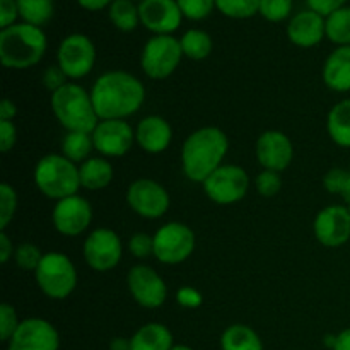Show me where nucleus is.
<instances>
[{
    "instance_id": "nucleus-53",
    "label": "nucleus",
    "mask_w": 350,
    "mask_h": 350,
    "mask_svg": "<svg viewBox=\"0 0 350 350\" xmlns=\"http://www.w3.org/2000/svg\"><path fill=\"white\" fill-rule=\"evenodd\" d=\"M133 2H139V3H142V2H144V0H133Z\"/></svg>"
},
{
    "instance_id": "nucleus-28",
    "label": "nucleus",
    "mask_w": 350,
    "mask_h": 350,
    "mask_svg": "<svg viewBox=\"0 0 350 350\" xmlns=\"http://www.w3.org/2000/svg\"><path fill=\"white\" fill-rule=\"evenodd\" d=\"M16 2L23 23L41 27L50 23V19L53 17L55 0H16Z\"/></svg>"
},
{
    "instance_id": "nucleus-7",
    "label": "nucleus",
    "mask_w": 350,
    "mask_h": 350,
    "mask_svg": "<svg viewBox=\"0 0 350 350\" xmlns=\"http://www.w3.org/2000/svg\"><path fill=\"white\" fill-rule=\"evenodd\" d=\"M181 58H183V50L180 40H176L173 34H154L144 44L140 67L149 79L163 81L176 70Z\"/></svg>"
},
{
    "instance_id": "nucleus-13",
    "label": "nucleus",
    "mask_w": 350,
    "mask_h": 350,
    "mask_svg": "<svg viewBox=\"0 0 350 350\" xmlns=\"http://www.w3.org/2000/svg\"><path fill=\"white\" fill-rule=\"evenodd\" d=\"M129 291L137 304L147 310H156L166 303L167 287L163 277L149 265H135L130 269Z\"/></svg>"
},
{
    "instance_id": "nucleus-37",
    "label": "nucleus",
    "mask_w": 350,
    "mask_h": 350,
    "mask_svg": "<svg viewBox=\"0 0 350 350\" xmlns=\"http://www.w3.org/2000/svg\"><path fill=\"white\" fill-rule=\"evenodd\" d=\"M255 187L256 191H258L262 197H275V195L282 190V178H280V173L263 170L262 173L255 178Z\"/></svg>"
},
{
    "instance_id": "nucleus-19",
    "label": "nucleus",
    "mask_w": 350,
    "mask_h": 350,
    "mask_svg": "<svg viewBox=\"0 0 350 350\" xmlns=\"http://www.w3.org/2000/svg\"><path fill=\"white\" fill-rule=\"evenodd\" d=\"M140 23L154 34H171L181 26L183 14L176 0H144L139 3Z\"/></svg>"
},
{
    "instance_id": "nucleus-11",
    "label": "nucleus",
    "mask_w": 350,
    "mask_h": 350,
    "mask_svg": "<svg viewBox=\"0 0 350 350\" xmlns=\"http://www.w3.org/2000/svg\"><path fill=\"white\" fill-rule=\"evenodd\" d=\"M57 58L58 65L68 79H82L94 67L96 46L85 34H68L58 46Z\"/></svg>"
},
{
    "instance_id": "nucleus-45",
    "label": "nucleus",
    "mask_w": 350,
    "mask_h": 350,
    "mask_svg": "<svg viewBox=\"0 0 350 350\" xmlns=\"http://www.w3.org/2000/svg\"><path fill=\"white\" fill-rule=\"evenodd\" d=\"M308 5H310L311 10L321 14L323 17L330 16L332 12L338 10L340 7L345 5L347 0H306Z\"/></svg>"
},
{
    "instance_id": "nucleus-48",
    "label": "nucleus",
    "mask_w": 350,
    "mask_h": 350,
    "mask_svg": "<svg viewBox=\"0 0 350 350\" xmlns=\"http://www.w3.org/2000/svg\"><path fill=\"white\" fill-rule=\"evenodd\" d=\"M115 0H77L79 5L85 10H101L105 7H109Z\"/></svg>"
},
{
    "instance_id": "nucleus-2",
    "label": "nucleus",
    "mask_w": 350,
    "mask_h": 350,
    "mask_svg": "<svg viewBox=\"0 0 350 350\" xmlns=\"http://www.w3.org/2000/svg\"><path fill=\"white\" fill-rule=\"evenodd\" d=\"M229 149L228 135L217 126H204L185 139L181 147V166L185 176L202 183L222 166Z\"/></svg>"
},
{
    "instance_id": "nucleus-40",
    "label": "nucleus",
    "mask_w": 350,
    "mask_h": 350,
    "mask_svg": "<svg viewBox=\"0 0 350 350\" xmlns=\"http://www.w3.org/2000/svg\"><path fill=\"white\" fill-rule=\"evenodd\" d=\"M129 250L135 258L146 260L154 256V236L147 232H135L129 241Z\"/></svg>"
},
{
    "instance_id": "nucleus-15",
    "label": "nucleus",
    "mask_w": 350,
    "mask_h": 350,
    "mask_svg": "<svg viewBox=\"0 0 350 350\" xmlns=\"http://www.w3.org/2000/svg\"><path fill=\"white\" fill-rule=\"evenodd\" d=\"M60 337L50 321L27 318L17 327L16 334L7 342V350H58Z\"/></svg>"
},
{
    "instance_id": "nucleus-9",
    "label": "nucleus",
    "mask_w": 350,
    "mask_h": 350,
    "mask_svg": "<svg viewBox=\"0 0 350 350\" xmlns=\"http://www.w3.org/2000/svg\"><path fill=\"white\" fill-rule=\"evenodd\" d=\"M250 176L241 166L222 164L204 181L205 195L219 205H232L241 202L248 193Z\"/></svg>"
},
{
    "instance_id": "nucleus-26",
    "label": "nucleus",
    "mask_w": 350,
    "mask_h": 350,
    "mask_svg": "<svg viewBox=\"0 0 350 350\" xmlns=\"http://www.w3.org/2000/svg\"><path fill=\"white\" fill-rule=\"evenodd\" d=\"M222 350H263L258 334L246 325H231L221 337Z\"/></svg>"
},
{
    "instance_id": "nucleus-42",
    "label": "nucleus",
    "mask_w": 350,
    "mask_h": 350,
    "mask_svg": "<svg viewBox=\"0 0 350 350\" xmlns=\"http://www.w3.org/2000/svg\"><path fill=\"white\" fill-rule=\"evenodd\" d=\"M176 301L180 306L187 308V310H197L204 303V297H202V294L197 289H193L190 286H185L176 293Z\"/></svg>"
},
{
    "instance_id": "nucleus-35",
    "label": "nucleus",
    "mask_w": 350,
    "mask_h": 350,
    "mask_svg": "<svg viewBox=\"0 0 350 350\" xmlns=\"http://www.w3.org/2000/svg\"><path fill=\"white\" fill-rule=\"evenodd\" d=\"M41 258H43V253L33 243H23V245L17 246L16 253H14L17 267L21 270H26V272H34L40 265Z\"/></svg>"
},
{
    "instance_id": "nucleus-44",
    "label": "nucleus",
    "mask_w": 350,
    "mask_h": 350,
    "mask_svg": "<svg viewBox=\"0 0 350 350\" xmlns=\"http://www.w3.org/2000/svg\"><path fill=\"white\" fill-rule=\"evenodd\" d=\"M17 140V130L12 122H2L0 120V150L3 154L9 152Z\"/></svg>"
},
{
    "instance_id": "nucleus-8",
    "label": "nucleus",
    "mask_w": 350,
    "mask_h": 350,
    "mask_svg": "<svg viewBox=\"0 0 350 350\" xmlns=\"http://www.w3.org/2000/svg\"><path fill=\"white\" fill-rule=\"evenodd\" d=\"M195 250V234L183 222H167L154 234V256L164 265L187 262Z\"/></svg>"
},
{
    "instance_id": "nucleus-5",
    "label": "nucleus",
    "mask_w": 350,
    "mask_h": 350,
    "mask_svg": "<svg viewBox=\"0 0 350 350\" xmlns=\"http://www.w3.org/2000/svg\"><path fill=\"white\" fill-rule=\"evenodd\" d=\"M34 185L48 198H62L77 195L81 188L79 166L68 161L64 154H48L41 157L34 167Z\"/></svg>"
},
{
    "instance_id": "nucleus-31",
    "label": "nucleus",
    "mask_w": 350,
    "mask_h": 350,
    "mask_svg": "<svg viewBox=\"0 0 350 350\" xmlns=\"http://www.w3.org/2000/svg\"><path fill=\"white\" fill-rule=\"evenodd\" d=\"M327 38L338 46H350V7L344 5L327 16Z\"/></svg>"
},
{
    "instance_id": "nucleus-33",
    "label": "nucleus",
    "mask_w": 350,
    "mask_h": 350,
    "mask_svg": "<svg viewBox=\"0 0 350 350\" xmlns=\"http://www.w3.org/2000/svg\"><path fill=\"white\" fill-rule=\"evenodd\" d=\"M17 211V193L9 183L0 185V229L5 231Z\"/></svg>"
},
{
    "instance_id": "nucleus-46",
    "label": "nucleus",
    "mask_w": 350,
    "mask_h": 350,
    "mask_svg": "<svg viewBox=\"0 0 350 350\" xmlns=\"http://www.w3.org/2000/svg\"><path fill=\"white\" fill-rule=\"evenodd\" d=\"M14 253H16V250H14L12 241L9 239L7 232L2 231L0 232V263L5 265V263L12 258Z\"/></svg>"
},
{
    "instance_id": "nucleus-36",
    "label": "nucleus",
    "mask_w": 350,
    "mask_h": 350,
    "mask_svg": "<svg viewBox=\"0 0 350 350\" xmlns=\"http://www.w3.org/2000/svg\"><path fill=\"white\" fill-rule=\"evenodd\" d=\"M183 17L191 21H202L211 16L215 0H176Z\"/></svg>"
},
{
    "instance_id": "nucleus-4",
    "label": "nucleus",
    "mask_w": 350,
    "mask_h": 350,
    "mask_svg": "<svg viewBox=\"0 0 350 350\" xmlns=\"http://www.w3.org/2000/svg\"><path fill=\"white\" fill-rule=\"evenodd\" d=\"M51 111L67 132L92 133L98 126L99 118L92 105L91 92L82 85L68 82L51 94Z\"/></svg>"
},
{
    "instance_id": "nucleus-18",
    "label": "nucleus",
    "mask_w": 350,
    "mask_h": 350,
    "mask_svg": "<svg viewBox=\"0 0 350 350\" xmlns=\"http://www.w3.org/2000/svg\"><path fill=\"white\" fill-rule=\"evenodd\" d=\"M256 159L263 170L280 171L287 170L293 161L294 149L289 137L279 130H267L256 140Z\"/></svg>"
},
{
    "instance_id": "nucleus-24",
    "label": "nucleus",
    "mask_w": 350,
    "mask_h": 350,
    "mask_svg": "<svg viewBox=\"0 0 350 350\" xmlns=\"http://www.w3.org/2000/svg\"><path fill=\"white\" fill-rule=\"evenodd\" d=\"M81 188L85 190H103L113 180V166L105 157H89L79 166Z\"/></svg>"
},
{
    "instance_id": "nucleus-10",
    "label": "nucleus",
    "mask_w": 350,
    "mask_h": 350,
    "mask_svg": "<svg viewBox=\"0 0 350 350\" xmlns=\"http://www.w3.org/2000/svg\"><path fill=\"white\" fill-rule=\"evenodd\" d=\"M85 263L96 272H109L120 263L123 255L122 239L113 229L98 228L91 231L82 246Z\"/></svg>"
},
{
    "instance_id": "nucleus-12",
    "label": "nucleus",
    "mask_w": 350,
    "mask_h": 350,
    "mask_svg": "<svg viewBox=\"0 0 350 350\" xmlns=\"http://www.w3.org/2000/svg\"><path fill=\"white\" fill-rule=\"evenodd\" d=\"M126 202L137 215L144 219H159L170 208V193L157 181L149 178L135 180L126 190Z\"/></svg>"
},
{
    "instance_id": "nucleus-43",
    "label": "nucleus",
    "mask_w": 350,
    "mask_h": 350,
    "mask_svg": "<svg viewBox=\"0 0 350 350\" xmlns=\"http://www.w3.org/2000/svg\"><path fill=\"white\" fill-rule=\"evenodd\" d=\"M19 17V7L16 0H0V27H5L16 24V19Z\"/></svg>"
},
{
    "instance_id": "nucleus-17",
    "label": "nucleus",
    "mask_w": 350,
    "mask_h": 350,
    "mask_svg": "<svg viewBox=\"0 0 350 350\" xmlns=\"http://www.w3.org/2000/svg\"><path fill=\"white\" fill-rule=\"evenodd\" d=\"M314 236L327 248H340L350 239V211L344 205H328L314 217Z\"/></svg>"
},
{
    "instance_id": "nucleus-27",
    "label": "nucleus",
    "mask_w": 350,
    "mask_h": 350,
    "mask_svg": "<svg viewBox=\"0 0 350 350\" xmlns=\"http://www.w3.org/2000/svg\"><path fill=\"white\" fill-rule=\"evenodd\" d=\"M94 150L92 133L88 132H67L62 140V154L72 163H84Z\"/></svg>"
},
{
    "instance_id": "nucleus-16",
    "label": "nucleus",
    "mask_w": 350,
    "mask_h": 350,
    "mask_svg": "<svg viewBox=\"0 0 350 350\" xmlns=\"http://www.w3.org/2000/svg\"><path fill=\"white\" fill-rule=\"evenodd\" d=\"M94 149L105 157H122L135 142V130L125 120H99L92 132Z\"/></svg>"
},
{
    "instance_id": "nucleus-23",
    "label": "nucleus",
    "mask_w": 350,
    "mask_h": 350,
    "mask_svg": "<svg viewBox=\"0 0 350 350\" xmlns=\"http://www.w3.org/2000/svg\"><path fill=\"white\" fill-rule=\"evenodd\" d=\"M132 350H171L173 334L161 323H147L140 327L130 338Z\"/></svg>"
},
{
    "instance_id": "nucleus-30",
    "label": "nucleus",
    "mask_w": 350,
    "mask_h": 350,
    "mask_svg": "<svg viewBox=\"0 0 350 350\" xmlns=\"http://www.w3.org/2000/svg\"><path fill=\"white\" fill-rule=\"evenodd\" d=\"M183 57L190 60H204L212 51V38L211 34L202 29H188L180 38Z\"/></svg>"
},
{
    "instance_id": "nucleus-41",
    "label": "nucleus",
    "mask_w": 350,
    "mask_h": 350,
    "mask_svg": "<svg viewBox=\"0 0 350 350\" xmlns=\"http://www.w3.org/2000/svg\"><path fill=\"white\" fill-rule=\"evenodd\" d=\"M43 84L48 91L53 94L58 89H62L64 85L68 84V77L64 70L60 68V65H50V67L44 70L43 74Z\"/></svg>"
},
{
    "instance_id": "nucleus-25",
    "label": "nucleus",
    "mask_w": 350,
    "mask_h": 350,
    "mask_svg": "<svg viewBox=\"0 0 350 350\" xmlns=\"http://www.w3.org/2000/svg\"><path fill=\"white\" fill-rule=\"evenodd\" d=\"M327 130L338 147L350 149V99H342L330 109Z\"/></svg>"
},
{
    "instance_id": "nucleus-20",
    "label": "nucleus",
    "mask_w": 350,
    "mask_h": 350,
    "mask_svg": "<svg viewBox=\"0 0 350 350\" xmlns=\"http://www.w3.org/2000/svg\"><path fill=\"white\" fill-rule=\"evenodd\" d=\"M287 36L291 43L301 48L317 46L327 36V17L308 9L296 14L287 24Z\"/></svg>"
},
{
    "instance_id": "nucleus-49",
    "label": "nucleus",
    "mask_w": 350,
    "mask_h": 350,
    "mask_svg": "<svg viewBox=\"0 0 350 350\" xmlns=\"http://www.w3.org/2000/svg\"><path fill=\"white\" fill-rule=\"evenodd\" d=\"M334 350H350V328H345L344 332L337 335Z\"/></svg>"
},
{
    "instance_id": "nucleus-47",
    "label": "nucleus",
    "mask_w": 350,
    "mask_h": 350,
    "mask_svg": "<svg viewBox=\"0 0 350 350\" xmlns=\"http://www.w3.org/2000/svg\"><path fill=\"white\" fill-rule=\"evenodd\" d=\"M17 115V106L10 99H3L0 103V120L2 122H12L14 116Z\"/></svg>"
},
{
    "instance_id": "nucleus-1",
    "label": "nucleus",
    "mask_w": 350,
    "mask_h": 350,
    "mask_svg": "<svg viewBox=\"0 0 350 350\" xmlns=\"http://www.w3.org/2000/svg\"><path fill=\"white\" fill-rule=\"evenodd\" d=\"M91 98L99 120H125L144 105L146 88L130 72L111 70L99 75Z\"/></svg>"
},
{
    "instance_id": "nucleus-52",
    "label": "nucleus",
    "mask_w": 350,
    "mask_h": 350,
    "mask_svg": "<svg viewBox=\"0 0 350 350\" xmlns=\"http://www.w3.org/2000/svg\"><path fill=\"white\" fill-rule=\"evenodd\" d=\"M171 350H193L191 347H188V345H174Z\"/></svg>"
},
{
    "instance_id": "nucleus-51",
    "label": "nucleus",
    "mask_w": 350,
    "mask_h": 350,
    "mask_svg": "<svg viewBox=\"0 0 350 350\" xmlns=\"http://www.w3.org/2000/svg\"><path fill=\"white\" fill-rule=\"evenodd\" d=\"M335 342H337V335H327V337H325V345L330 347L332 350L335 347Z\"/></svg>"
},
{
    "instance_id": "nucleus-38",
    "label": "nucleus",
    "mask_w": 350,
    "mask_h": 350,
    "mask_svg": "<svg viewBox=\"0 0 350 350\" xmlns=\"http://www.w3.org/2000/svg\"><path fill=\"white\" fill-rule=\"evenodd\" d=\"M350 181V171L340 170V167H334L328 171L323 176V187L328 193L334 195H344L345 188H347Z\"/></svg>"
},
{
    "instance_id": "nucleus-54",
    "label": "nucleus",
    "mask_w": 350,
    "mask_h": 350,
    "mask_svg": "<svg viewBox=\"0 0 350 350\" xmlns=\"http://www.w3.org/2000/svg\"><path fill=\"white\" fill-rule=\"evenodd\" d=\"M349 211H350V205H349Z\"/></svg>"
},
{
    "instance_id": "nucleus-39",
    "label": "nucleus",
    "mask_w": 350,
    "mask_h": 350,
    "mask_svg": "<svg viewBox=\"0 0 350 350\" xmlns=\"http://www.w3.org/2000/svg\"><path fill=\"white\" fill-rule=\"evenodd\" d=\"M19 323L21 321L17 320V313L14 306L7 303L0 304V338H2V342H9L12 338Z\"/></svg>"
},
{
    "instance_id": "nucleus-21",
    "label": "nucleus",
    "mask_w": 350,
    "mask_h": 350,
    "mask_svg": "<svg viewBox=\"0 0 350 350\" xmlns=\"http://www.w3.org/2000/svg\"><path fill=\"white\" fill-rule=\"evenodd\" d=\"M173 139L171 125L163 116L150 115L139 122L135 130V142L149 154H161L170 147Z\"/></svg>"
},
{
    "instance_id": "nucleus-22",
    "label": "nucleus",
    "mask_w": 350,
    "mask_h": 350,
    "mask_svg": "<svg viewBox=\"0 0 350 350\" xmlns=\"http://www.w3.org/2000/svg\"><path fill=\"white\" fill-rule=\"evenodd\" d=\"M323 82L335 92L350 91V46H338L323 65Z\"/></svg>"
},
{
    "instance_id": "nucleus-50",
    "label": "nucleus",
    "mask_w": 350,
    "mask_h": 350,
    "mask_svg": "<svg viewBox=\"0 0 350 350\" xmlns=\"http://www.w3.org/2000/svg\"><path fill=\"white\" fill-rule=\"evenodd\" d=\"M109 350H132L130 338H113L111 344H109Z\"/></svg>"
},
{
    "instance_id": "nucleus-29",
    "label": "nucleus",
    "mask_w": 350,
    "mask_h": 350,
    "mask_svg": "<svg viewBox=\"0 0 350 350\" xmlns=\"http://www.w3.org/2000/svg\"><path fill=\"white\" fill-rule=\"evenodd\" d=\"M109 21L116 29L123 33H130L140 23L139 5L133 0H115L109 5Z\"/></svg>"
},
{
    "instance_id": "nucleus-6",
    "label": "nucleus",
    "mask_w": 350,
    "mask_h": 350,
    "mask_svg": "<svg viewBox=\"0 0 350 350\" xmlns=\"http://www.w3.org/2000/svg\"><path fill=\"white\" fill-rule=\"evenodd\" d=\"M34 279L44 296L51 299H65L77 286V270L67 255L58 252L44 253L34 270Z\"/></svg>"
},
{
    "instance_id": "nucleus-34",
    "label": "nucleus",
    "mask_w": 350,
    "mask_h": 350,
    "mask_svg": "<svg viewBox=\"0 0 350 350\" xmlns=\"http://www.w3.org/2000/svg\"><path fill=\"white\" fill-rule=\"evenodd\" d=\"M258 12L270 23H282L293 12V0H260Z\"/></svg>"
},
{
    "instance_id": "nucleus-32",
    "label": "nucleus",
    "mask_w": 350,
    "mask_h": 350,
    "mask_svg": "<svg viewBox=\"0 0 350 350\" xmlns=\"http://www.w3.org/2000/svg\"><path fill=\"white\" fill-rule=\"evenodd\" d=\"M215 7L232 19H248L258 14L260 0H215Z\"/></svg>"
},
{
    "instance_id": "nucleus-3",
    "label": "nucleus",
    "mask_w": 350,
    "mask_h": 350,
    "mask_svg": "<svg viewBox=\"0 0 350 350\" xmlns=\"http://www.w3.org/2000/svg\"><path fill=\"white\" fill-rule=\"evenodd\" d=\"M48 41L43 29L27 23H16L0 31V62L5 68L24 70L40 64Z\"/></svg>"
},
{
    "instance_id": "nucleus-14",
    "label": "nucleus",
    "mask_w": 350,
    "mask_h": 350,
    "mask_svg": "<svg viewBox=\"0 0 350 350\" xmlns=\"http://www.w3.org/2000/svg\"><path fill=\"white\" fill-rule=\"evenodd\" d=\"M53 226L62 236L67 238H75L82 232L88 231L92 222V207L84 197L81 195H72V197L62 198L55 204Z\"/></svg>"
}]
</instances>
